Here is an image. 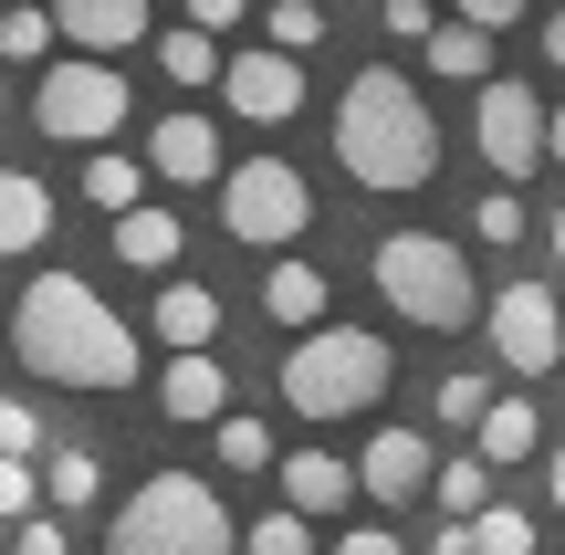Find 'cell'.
Segmentation results:
<instances>
[{"mask_svg": "<svg viewBox=\"0 0 565 555\" xmlns=\"http://www.w3.org/2000/svg\"><path fill=\"white\" fill-rule=\"evenodd\" d=\"M482 325H492L503 377H555V367H565V305H555L545 284H503V293H482Z\"/></svg>", "mask_w": 565, "mask_h": 555, "instance_id": "cell-8", "label": "cell"}, {"mask_svg": "<svg viewBox=\"0 0 565 555\" xmlns=\"http://www.w3.org/2000/svg\"><path fill=\"white\" fill-rule=\"evenodd\" d=\"M545 252H555V263H565V210H555V221H545Z\"/></svg>", "mask_w": 565, "mask_h": 555, "instance_id": "cell-43", "label": "cell"}, {"mask_svg": "<svg viewBox=\"0 0 565 555\" xmlns=\"http://www.w3.org/2000/svg\"><path fill=\"white\" fill-rule=\"evenodd\" d=\"M471 231H482V242H492V252H513V242H524V231H534V210H524V200H513V189H492V200H482V210H471Z\"/></svg>", "mask_w": 565, "mask_h": 555, "instance_id": "cell-31", "label": "cell"}, {"mask_svg": "<svg viewBox=\"0 0 565 555\" xmlns=\"http://www.w3.org/2000/svg\"><path fill=\"white\" fill-rule=\"evenodd\" d=\"M105 555H242V524L210 493L200 472H147L137 493L116 503V535Z\"/></svg>", "mask_w": 565, "mask_h": 555, "instance_id": "cell-5", "label": "cell"}, {"mask_svg": "<svg viewBox=\"0 0 565 555\" xmlns=\"http://www.w3.org/2000/svg\"><path fill=\"white\" fill-rule=\"evenodd\" d=\"M221 231L242 252H294L303 231H315V189H303L294 158H242L221 168Z\"/></svg>", "mask_w": 565, "mask_h": 555, "instance_id": "cell-7", "label": "cell"}, {"mask_svg": "<svg viewBox=\"0 0 565 555\" xmlns=\"http://www.w3.org/2000/svg\"><path fill=\"white\" fill-rule=\"evenodd\" d=\"M366 284L387 293V314H408V325H429V335L482 325V284H471L450 231H387V242L366 252Z\"/></svg>", "mask_w": 565, "mask_h": 555, "instance_id": "cell-4", "label": "cell"}, {"mask_svg": "<svg viewBox=\"0 0 565 555\" xmlns=\"http://www.w3.org/2000/svg\"><path fill=\"white\" fill-rule=\"evenodd\" d=\"M545 158L565 168V105H545Z\"/></svg>", "mask_w": 565, "mask_h": 555, "instance_id": "cell-41", "label": "cell"}, {"mask_svg": "<svg viewBox=\"0 0 565 555\" xmlns=\"http://www.w3.org/2000/svg\"><path fill=\"white\" fill-rule=\"evenodd\" d=\"M450 11H461V21H482V32H513L534 0H450Z\"/></svg>", "mask_w": 565, "mask_h": 555, "instance_id": "cell-38", "label": "cell"}, {"mask_svg": "<svg viewBox=\"0 0 565 555\" xmlns=\"http://www.w3.org/2000/svg\"><path fill=\"white\" fill-rule=\"evenodd\" d=\"M0 451H21V461L42 451V419H32V398H0Z\"/></svg>", "mask_w": 565, "mask_h": 555, "instance_id": "cell-36", "label": "cell"}, {"mask_svg": "<svg viewBox=\"0 0 565 555\" xmlns=\"http://www.w3.org/2000/svg\"><path fill=\"white\" fill-rule=\"evenodd\" d=\"M210 451H221V472H273V461H282V440H273V419L221 409V419H210Z\"/></svg>", "mask_w": 565, "mask_h": 555, "instance_id": "cell-23", "label": "cell"}, {"mask_svg": "<svg viewBox=\"0 0 565 555\" xmlns=\"http://www.w3.org/2000/svg\"><path fill=\"white\" fill-rule=\"evenodd\" d=\"M419 63H429L440 84H482V74H492V32H482V21H461V11H440V32L419 42Z\"/></svg>", "mask_w": 565, "mask_h": 555, "instance_id": "cell-20", "label": "cell"}, {"mask_svg": "<svg viewBox=\"0 0 565 555\" xmlns=\"http://www.w3.org/2000/svg\"><path fill=\"white\" fill-rule=\"evenodd\" d=\"M335 168L356 189H429V168H440V126H429L419 84L398 74V63H366L356 84L335 95Z\"/></svg>", "mask_w": 565, "mask_h": 555, "instance_id": "cell-2", "label": "cell"}, {"mask_svg": "<svg viewBox=\"0 0 565 555\" xmlns=\"http://www.w3.org/2000/svg\"><path fill=\"white\" fill-rule=\"evenodd\" d=\"M221 95L242 126H294L303 116V53H273V42H252V53L221 63Z\"/></svg>", "mask_w": 565, "mask_h": 555, "instance_id": "cell-10", "label": "cell"}, {"mask_svg": "<svg viewBox=\"0 0 565 555\" xmlns=\"http://www.w3.org/2000/svg\"><path fill=\"white\" fill-rule=\"evenodd\" d=\"M189 21H200V32H242L252 0H189Z\"/></svg>", "mask_w": 565, "mask_h": 555, "instance_id": "cell-39", "label": "cell"}, {"mask_svg": "<svg viewBox=\"0 0 565 555\" xmlns=\"http://www.w3.org/2000/svg\"><path fill=\"white\" fill-rule=\"evenodd\" d=\"M95 493H105V461L95 451H53V461H42V503H53V514H84Z\"/></svg>", "mask_w": 565, "mask_h": 555, "instance_id": "cell-25", "label": "cell"}, {"mask_svg": "<svg viewBox=\"0 0 565 555\" xmlns=\"http://www.w3.org/2000/svg\"><path fill=\"white\" fill-rule=\"evenodd\" d=\"M263 42H273V53H315V42H324V0H273Z\"/></svg>", "mask_w": 565, "mask_h": 555, "instance_id": "cell-29", "label": "cell"}, {"mask_svg": "<svg viewBox=\"0 0 565 555\" xmlns=\"http://www.w3.org/2000/svg\"><path fill=\"white\" fill-rule=\"evenodd\" d=\"M377 21H387V42H429L440 32V0H377Z\"/></svg>", "mask_w": 565, "mask_h": 555, "instance_id": "cell-33", "label": "cell"}, {"mask_svg": "<svg viewBox=\"0 0 565 555\" xmlns=\"http://www.w3.org/2000/svg\"><path fill=\"white\" fill-rule=\"evenodd\" d=\"M53 32L74 42V53H137L147 32V0H53Z\"/></svg>", "mask_w": 565, "mask_h": 555, "instance_id": "cell-14", "label": "cell"}, {"mask_svg": "<svg viewBox=\"0 0 565 555\" xmlns=\"http://www.w3.org/2000/svg\"><path fill=\"white\" fill-rule=\"evenodd\" d=\"M179 242H189V231H179V210H116V263H137V273H179Z\"/></svg>", "mask_w": 565, "mask_h": 555, "instance_id": "cell-19", "label": "cell"}, {"mask_svg": "<svg viewBox=\"0 0 565 555\" xmlns=\"http://www.w3.org/2000/svg\"><path fill=\"white\" fill-rule=\"evenodd\" d=\"M387 377H398V356H387V335L366 325H303L294 346H282V409L294 419H366L387 398Z\"/></svg>", "mask_w": 565, "mask_h": 555, "instance_id": "cell-3", "label": "cell"}, {"mask_svg": "<svg viewBox=\"0 0 565 555\" xmlns=\"http://www.w3.org/2000/svg\"><path fill=\"white\" fill-rule=\"evenodd\" d=\"M147 325H158V346H210V335H221V293L168 273V284H158V305H147Z\"/></svg>", "mask_w": 565, "mask_h": 555, "instance_id": "cell-18", "label": "cell"}, {"mask_svg": "<svg viewBox=\"0 0 565 555\" xmlns=\"http://www.w3.org/2000/svg\"><path fill=\"white\" fill-rule=\"evenodd\" d=\"M471 555H534V514H513V503H482V514H471Z\"/></svg>", "mask_w": 565, "mask_h": 555, "instance_id": "cell-30", "label": "cell"}, {"mask_svg": "<svg viewBox=\"0 0 565 555\" xmlns=\"http://www.w3.org/2000/svg\"><path fill=\"white\" fill-rule=\"evenodd\" d=\"M53 11H42V0H11V11H0V63H42L53 53Z\"/></svg>", "mask_w": 565, "mask_h": 555, "instance_id": "cell-27", "label": "cell"}, {"mask_svg": "<svg viewBox=\"0 0 565 555\" xmlns=\"http://www.w3.org/2000/svg\"><path fill=\"white\" fill-rule=\"evenodd\" d=\"M429 472H440V451L419 430H366V451H356V493L366 503H419Z\"/></svg>", "mask_w": 565, "mask_h": 555, "instance_id": "cell-12", "label": "cell"}, {"mask_svg": "<svg viewBox=\"0 0 565 555\" xmlns=\"http://www.w3.org/2000/svg\"><path fill=\"white\" fill-rule=\"evenodd\" d=\"M273 472H282V503H294V514H315V524L356 503V461H345V451H315V440H303V451L273 461Z\"/></svg>", "mask_w": 565, "mask_h": 555, "instance_id": "cell-15", "label": "cell"}, {"mask_svg": "<svg viewBox=\"0 0 565 555\" xmlns=\"http://www.w3.org/2000/svg\"><path fill=\"white\" fill-rule=\"evenodd\" d=\"M534 53H545L555 74H565V0H545V32H534Z\"/></svg>", "mask_w": 565, "mask_h": 555, "instance_id": "cell-40", "label": "cell"}, {"mask_svg": "<svg viewBox=\"0 0 565 555\" xmlns=\"http://www.w3.org/2000/svg\"><path fill=\"white\" fill-rule=\"evenodd\" d=\"M11 555H74L63 514H21V524H11Z\"/></svg>", "mask_w": 565, "mask_h": 555, "instance_id": "cell-34", "label": "cell"}, {"mask_svg": "<svg viewBox=\"0 0 565 555\" xmlns=\"http://www.w3.org/2000/svg\"><path fill=\"white\" fill-rule=\"evenodd\" d=\"M221 32H200V21H179V32H158V74L168 84H189V95H200V84H221Z\"/></svg>", "mask_w": 565, "mask_h": 555, "instance_id": "cell-21", "label": "cell"}, {"mask_svg": "<svg viewBox=\"0 0 565 555\" xmlns=\"http://www.w3.org/2000/svg\"><path fill=\"white\" fill-rule=\"evenodd\" d=\"M471 440H482V461H492V472L534 461V398H492V409L471 419Z\"/></svg>", "mask_w": 565, "mask_h": 555, "instance_id": "cell-22", "label": "cell"}, {"mask_svg": "<svg viewBox=\"0 0 565 555\" xmlns=\"http://www.w3.org/2000/svg\"><path fill=\"white\" fill-rule=\"evenodd\" d=\"M221 126L200 116V105H179V116H158L147 126V179H168V189H210L221 179Z\"/></svg>", "mask_w": 565, "mask_h": 555, "instance_id": "cell-11", "label": "cell"}, {"mask_svg": "<svg viewBox=\"0 0 565 555\" xmlns=\"http://www.w3.org/2000/svg\"><path fill=\"white\" fill-rule=\"evenodd\" d=\"M0 116H11V74H0Z\"/></svg>", "mask_w": 565, "mask_h": 555, "instance_id": "cell-44", "label": "cell"}, {"mask_svg": "<svg viewBox=\"0 0 565 555\" xmlns=\"http://www.w3.org/2000/svg\"><path fill=\"white\" fill-rule=\"evenodd\" d=\"M429 493H440V514H482V503H492V461L482 451H461V461H440V472H429Z\"/></svg>", "mask_w": 565, "mask_h": 555, "instance_id": "cell-26", "label": "cell"}, {"mask_svg": "<svg viewBox=\"0 0 565 555\" xmlns=\"http://www.w3.org/2000/svg\"><path fill=\"white\" fill-rule=\"evenodd\" d=\"M231 409V367L210 346H168V367H158V419H179V430H200V419H221Z\"/></svg>", "mask_w": 565, "mask_h": 555, "instance_id": "cell-13", "label": "cell"}, {"mask_svg": "<svg viewBox=\"0 0 565 555\" xmlns=\"http://www.w3.org/2000/svg\"><path fill=\"white\" fill-rule=\"evenodd\" d=\"M32 493H42V482H32V461H21V451H0V524H21V514H32Z\"/></svg>", "mask_w": 565, "mask_h": 555, "instance_id": "cell-35", "label": "cell"}, {"mask_svg": "<svg viewBox=\"0 0 565 555\" xmlns=\"http://www.w3.org/2000/svg\"><path fill=\"white\" fill-rule=\"evenodd\" d=\"M42 242H53V189L32 168H0V263H21Z\"/></svg>", "mask_w": 565, "mask_h": 555, "instance_id": "cell-17", "label": "cell"}, {"mask_svg": "<svg viewBox=\"0 0 565 555\" xmlns=\"http://www.w3.org/2000/svg\"><path fill=\"white\" fill-rule=\"evenodd\" d=\"M84 200H95L105 221H116V210H137V200H147V158H126V147H95V158H84Z\"/></svg>", "mask_w": 565, "mask_h": 555, "instance_id": "cell-24", "label": "cell"}, {"mask_svg": "<svg viewBox=\"0 0 565 555\" xmlns=\"http://www.w3.org/2000/svg\"><path fill=\"white\" fill-rule=\"evenodd\" d=\"M345 11H366V0H345Z\"/></svg>", "mask_w": 565, "mask_h": 555, "instance_id": "cell-45", "label": "cell"}, {"mask_svg": "<svg viewBox=\"0 0 565 555\" xmlns=\"http://www.w3.org/2000/svg\"><path fill=\"white\" fill-rule=\"evenodd\" d=\"M471 147L492 158V179H534L545 168V105H534L524 74H482V105H471Z\"/></svg>", "mask_w": 565, "mask_h": 555, "instance_id": "cell-9", "label": "cell"}, {"mask_svg": "<svg viewBox=\"0 0 565 555\" xmlns=\"http://www.w3.org/2000/svg\"><path fill=\"white\" fill-rule=\"evenodd\" d=\"M545 493H555V514H565V440H555V461H545Z\"/></svg>", "mask_w": 565, "mask_h": 555, "instance_id": "cell-42", "label": "cell"}, {"mask_svg": "<svg viewBox=\"0 0 565 555\" xmlns=\"http://www.w3.org/2000/svg\"><path fill=\"white\" fill-rule=\"evenodd\" d=\"M324 293H335V284H324V273L303 263V252H273V273H263V314H273L282 335L324 325Z\"/></svg>", "mask_w": 565, "mask_h": 555, "instance_id": "cell-16", "label": "cell"}, {"mask_svg": "<svg viewBox=\"0 0 565 555\" xmlns=\"http://www.w3.org/2000/svg\"><path fill=\"white\" fill-rule=\"evenodd\" d=\"M126 116H137V95H126V63L116 53H63V63H42V84H32V126H42V137H63V147H116Z\"/></svg>", "mask_w": 565, "mask_h": 555, "instance_id": "cell-6", "label": "cell"}, {"mask_svg": "<svg viewBox=\"0 0 565 555\" xmlns=\"http://www.w3.org/2000/svg\"><path fill=\"white\" fill-rule=\"evenodd\" d=\"M242 555H315V514H294V503H273L263 524H242Z\"/></svg>", "mask_w": 565, "mask_h": 555, "instance_id": "cell-28", "label": "cell"}, {"mask_svg": "<svg viewBox=\"0 0 565 555\" xmlns=\"http://www.w3.org/2000/svg\"><path fill=\"white\" fill-rule=\"evenodd\" d=\"M11 356L53 388H137V325L84 273H32V293L11 305Z\"/></svg>", "mask_w": 565, "mask_h": 555, "instance_id": "cell-1", "label": "cell"}, {"mask_svg": "<svg viewBox=\"0 0 565 555\" xmlns=\"http://www.w3.org/2000/svg\"><path fill=\"white\" fill-rule=\"evenodd\" d=\"M324 555H408L398 535H387V524H345V535L335 545H324Z\"/></svg>", "mask_w": 565, "mask_h": 555, "instance_id": "cell-37", "label": "cell"}, {"mask_svg": "<svg viewBox=\"0 0 565 555\" xmlns=\"http://www.w3.org/2000/svg\"><path fill=\"white\" fill-rule=\"evenodd\" d=\"M429 398H440V419H450V430H471V419L492 409V377H440Z\"/></svg>", "mask_w": 565, "mask_h": 555, "instance_id": "cell-32", "label": "cell"}]
</instances>
